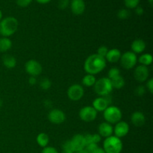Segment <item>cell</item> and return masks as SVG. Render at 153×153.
Listing matches in <instances>:
<instances>
[{"instance_id": "obj_1", "label": "cell", "mask_w": 153, "mask_h": 153, "mask_svg": "<svg viewBox=\"0 0 153 153\" xmlns=\"http://www.w3.org/2000/svg\"><path fill=\"white\" fill-rule=\"evenodd\" d=\"M106 67V61L99 55L93 54L88 56L84 63V70L87 74L95 75L101 73Z\"/></svg>"}, {"instance_id": "obj_2", "label": "cell", "mask_w": 153, "mask_h": 153, "mask_svg": "<svg viewBox=\"0 0 153 153\" xmlns=\"http://www.w3.org/2000/svg\"><path fill=\"white\" fill-rule=\"evenodd\" d=\"M18 20L13 16H7L0 21V34L9 37L14 34L18 29Z\"/></svg>"}, {"instance_id": "obj_3", "label": "cell", "mask_w": 153, "mask_h": 153, "mask_svg": "<svg viewBox=\"0 0 153 153\" xmlns=\"http://www.w3.org/2000/svg\"><path fill=\"white\" fill-rule=\"evenodd\" d=\"M122 140L114 135L106 137L103 142V148L106 153H120L123 150Z\"/></svg>"}, {"instance_id": "obj_4", "label": "cell", "mask_w": 153, "mask_h": 153, "mask_svg": "<svg viewBox=\"0 0 153 153\" xmlns=\"http://www.w3.org/2000/svg\"><path fill=\"white\" fill-rule=\"evenodd\" d=\"M94 91L99 97H107L113 91L111 80L107 77L98 79L94 86Z\"/></svg>"}, {"instance_id": "obj_5", "label": "cell", "mask_w": 153, "mask_h": 153, "mask_svg": "<svg viewBox=\"0 0 153 153\" xmlns=\"http://www.w3.org/2000/svg\"><path fill=\"white\" fill-rule=\"evenodd\" d=\"M103 117L105 122L111 124H116L122 120L123 114L120 109L117 106L109 105L103 111Z\"/></svg>"}, {"instance_id": "obj_6", "label": "cell", "mask_w": 153, "mask_h": 153, "mask_svg": "<svg viewBox=\"0 0 153 153\" xmlns=\"http://www.w3.org/2000/svg\"><path fill=\"white\" fill-rule=\"evenodd\" d=\"M120 64L126 70H131L134 68L137 62V57L136 54L131 51H127L121 55Z\"/></svg>"}, {"instance_id": "obj_7", "label": "cell", "mask_w": 153, "mask_h": 153, "mask_svg": "<svg viewBox=\"0 0 153 153\" xmlns=\"http://www.w3.org/2000/svg\"><path fill=\"white\" fill-rule=\"evenodd\" d=\"M67 97L71 101H79L85 95V90L83 87L79 84L71 85L67 90Z\"/></svg>"}, {"instance_id": "obj_8", "label": "cell", "mask_w": 153, "mask_h": 153, "mask_svg": "<svg viewBox=\"0 0 153 153\" xmlns=\"http://www.w3.org/2000/svg\"><path fill=\"white\" fill-rule=\"evenodd\" d=\"M25 70L30 76H40L43 71V67L40 62L34 59H31L25 64Z\"/></svg>"}, {"instance_id": "obj_9", "label": "cell", "mask_w": 153, "mask_h": 153, "mask_svg": "<svg viewBox=\"0 0 153 153\" xmlns=\"http://www.w3.org/2000/svg\"><path fill=\"white\" fill-rule=\"evenodd\" d=\"M98 112L92 106H85L82 108L79 112V118L84 122H92L97 119Z\"/></svg>"}, {"instance_id": "obj_10", "label": "cell", "mask_w": 153, "mask_h": 153, "mask_svg": "<svg viewBox=\"0 0 153 153\" xmlns=\"http://www.w3.org/2000/svg\"><path fill=\"white\" fill-rule=\"evenodd\" d=\"M48 120L52 123L60 125L66 120V114L60 109H52L48 114Z\"/></svg>"}, {"instance_id": "obj_11", "label": "cell", "mask_w": 153, "mask_h": 153, "mask_svg": "<svg viewBox=\"0 0 153 153\" xmlns=\"http://www.w3.org/2000/svg\"><path fill=\"white\" fill-rule=\"evenodd\" d=\"M149 70L148 67L143 65H139L136 67L134 71V77L136 81L140 83L146 82L149 79Z\"/></svg>"}, {"instance_id": "obj_12", "label": "cell", "mask_w": 153, "mask_h": 153, "mask_svg": "<svg viewBox=\"0 0 153 153\" xmlns=\"http://www.w3.org/2000/svg\"><path fill=\"white\" fill-rule=\"evenodd\" d=\"M129 129L130 127L128 123L120 120L117 123L115 124L114 127V136L121 139L128 134Z\"/></svg>"}, {"instance_id": "obj_13", "label": "cell", "mask_w": 153, "mask_h": 153, "mask_svg": "<svg viewBox=\"0 0 153 153\" xmlns=\"http://www.w3.org/2000/svg\"><path fill=\"white\" fill-rule=\"evenodd\" d=\"M70 140L74 152L83 150V149H85V146H86V142H85V137H84L83 134H76Z\"/></svg>"}, {"instance_id": "obj_14", "label": "cell", "mask_w": 153, "mask_h": 153, "mask_svg": "<svg viewBox=\"0 0 153 153\" xmlns=\"http://www.w3.org/2000/svg\"><path fill=\"white\" fill-rule=\"evenodd\" d=\"M109 105H110V101L108 100V96L97 97L93 101L92 103V107L97 112H103Z\"/></svg>"}, {"instance_id": "obj_15", "label": "cell", "mask_w": 153, "mask_h": 153, "mask_svg": "<svg viewBox=\"0 0 153 153\" xmlns=\"http://www.w3.org/2000/svg\"><path fill=\"white\" fill-rule=\"evenodd\" d=\"M71 11L75 15H82L85 10V3L84 0H70Z\"/></svg>"}, {"instance_id": "obj_16", "label": "cell", "mask_w": 153, "mask_h": 153, "mask_svg": "<svg viewBox=\"0 0 153 153\" xmlns=\"http://www.w3.org/2000/svg\"><path fill=\"white\" fill-rule=\"evenodd\" d=\"M98 134L101 137H108L113 135L114 134V127L111 124L107 122H103L98 127Z\"/></svg>"}, {"instance_id": "obj_17", "label": "cell", "mask_w": 153, "mask_h": 153, "mask_svg": "<svg viewBox=\"0 0 153 153\" xmlns=\"http://www.w3.org/2000/svg\"><path fill=\"white\" fill-rule=\"evenodd\" d=\"M131 122L134 126H143L146 123V117L141 111H134L131 116Z\"/></svg>"}, {"instance_id": "obj_18", "label": "cell", "mask_w": 153, "mask_h": 153, "mask_svg": "<svg viewBox=\"0 0 153 153\" xmlns=\"http://www.w3.org/2000/svg\"><path fill=\"white\" fill-rule=\"evenodd\" d=\"M121 55H122V53H121V52L119 49H108V52L105 59L106 61H108L110 63H117L120 61Z\"/></svg>"}, {"instance_id": "obj_19", "label": "cell", "mask_w": 153, "mask_h": 153, "mask_svg": "<svg viewBox=\"0 0 153 153\" xmlns=\"http://www.w3.org/2000/svg\"><path fill=\"white\" fill-rule=\"evenodd\" d=\"M131 52L134 54H140L146 49V43L141 39H136L131 44Z\"/></svg>"}, {"instance_id": "obj_20", "label": "cell", "mask_w": 153, "mask_h": 153, "mask_svg": "<svg viewBox=\"0 0 153 153\" xmlns=\"http://www.w3.org/2000/svg\"><path fill=\"white\" fill-rule=\"evenodd\" d=\"M2 64L6 68L13 69L16 65V60L13 55L6 54L2 57Z\"/></svg>"}, {"instance_id": "obj_21", "label": "cell", "mask_w": 153, "mask_h": 153, "mask_svg": "<svg viewBox=\"0 0 153 153\" xmlns=\"http://www.w3.org/2000/svg\"><path fill=\"white\" fill-rule=\"evenodd\" d=\"M12 47V42L9 37H1L0 38V52H7Z\"/></svg>"}, {"instance_id": "obj_22", "label": "cell", "mask_w": 153, "mask_h": 153, "mask_svg": "<svg viewBox=\"0 0 153 153\" xmlns=\"http://www.w3.org/2000/svg\"><path fill=\"white\" fill-rule=\"evenodd\" d=\"M37 144L42 148H44L48 146V144L49 143V137L47 134L44 132H41L37 134V138H36Z\"/></svg>"}, {"instance_id": "obj_23", "label": "cell", "mask_w": 153, "mask_h": 153, "mask_svg": "<svg viewBox=\"0 0 153 153\" xmlns=\"http://www.w3.org/2000/svg\"><path fill=\"white\" fill-rule=\"evenodd\" d=\"M152 56L151 54L149 53H144L142 54L138 58H137V61L140 64V65L145 66V67H148V66L151 65L152 63Z\"/></svg>"}, {"instance_id": "obj_24", "label": "cell", "mask_w": 153, "mask_h": 153, "mask_svg": "<svg viewBox=\"0 0 153 153\" xmlns=\"http://www.w3.org/2000/svg\"><path fill=\"white\" fill-rule=\"evenodd\" d=\"M111 85H112V88L113 89H117L120 90L121 88H123L125 86V79L122 76H119L117 77L114 78V79H111Z\"/></svg>"}, {"instance_id": "obj_25", "label": "cell", "mask_w": 153, "mask_h": 153, "mask_svg": "<svg viewBox=\"0 0 153 153\" xmlns=\"http://www.w3.org/2000/svg\"><path fill=\"white\" fill-rule=\"evenodd\" d=\"M96 82H97V79H96L95 76L91 74L85 75L82 80V85L85 87H88V88L94 87Z\"/></svg>"}, {"instance_id": "obj_26", "label": "cell", "mask_w": 153, "mask_h": 153, "mask_svg": "<svg viewBox=\"0 0 153 153\" xmlns=\"http://www.w3.org/2000/svg\"><path fill=\"white\" fill-rule=\"evenodd\" d=\"M40 87L43 91H48L52 87V82L50 79L47 77H44L40 79Z\"/></svg>"}, {"instance_id": "obj_27", "label": "cell", "mask_w": 153, "mask_h": 153, "mask_svg": "<svg viewBox=\"0 0 153 153\" xmlns=\"http://www.w3.org/2000/svg\"><path fill=\"white\" fill-rule=\"evenodd\" d=\"M130 15H131V13L128 9L122 8L118 10L117 16L120 19H126L129 17Z\"/></svg>"}, {"instance_id": "obj_28", "label": "cell", "mask_w": 153, "mask_h": 153, "mask_svg": "<svg viewBox=\"0 0 153 153\" xmlns=\"http://www.w3.org/2000/svg\"><path fill=\"white\" fill-rule=\"evenodd\" d=\"M120 70H119L117 67H112L110 70H108V77L110 80L114 79V78L117 77V76H120Z\"/></svg>"}, {"instance_id": "obj_29", "label": "cell", "mask_w": 153, "mask_h": 153, "mask_svg": "<svg viewBox=\"0 0 153 153\" xmlns=\"http://www.w3.org/2000/svg\"><path fill=\"white\" fill-rule=\"evenodd\" d=\"M140 0H124V4L127 8L134 9L139 5Z\"/></svg>"}, {"instance_id": "obj_30", "label": "cell", "mask_w": 153, "mask_h": 153, "mask_svg": "<svg viewBox=\"0 0 153 153\" xmlns=\"http://www.w3.org/2000/svg\"><path fill=\"white\" fill-rule=\"evenodd\" d=\"M146 89L143 85H139L134 89V94L137 97H143L146 94Z\"/></svg>"}, {"instance_id": "obj_31", "label": "cell", "mask_w": 153, "mask_h": 153, "mask_svg": "<svg viewBox=\"0 0 153 153\" xmlns=\"http://www.w3.org/2000/svg\"><path fill=\"white\" fill-rule=\"evenodd\" d=\"M108 52V49L107 46H101L98 48L97 49V54L99 55L100 56L102 57V58H105L106 55H107Z\"/></svg>"}, {"instance_id": "obj_32", "label": "cell", "mask_w": 153, "mask_h": 153, "mask_svg": "<svg viewBox=\"0 0 153 153\" xmlns=\"http://www.w3.org/2000/svg\"><path fill=\"white\" fill-rule=\"evenodd\" d=\"M99 147H100V146H98V144H97V143H89V144L86 145L85 149L88 153H94L96 150H97V149H98Z\"/></svg>"}, {"instance_id": "obj_33", "label": "cell", "mask_w": 153, "mask_h": 153, "mask_svg": "<svg viewBox=\"0 0 153 153\" xmlns=\"http://www.w3.org/2000/svg\"><path fill=\"white\" fill-rule=\"evenodd\" d=\"M70 4V0H59L58 3V7L61 10H64L67 8Z\"/></svg>"}, {"instance_id": "obj_34", "label": "cell", "mask_w": 153, "mask_h": 153, "mask_svg": "<svg viewBox=\"0 0 153 153\" xmlns=\"http://www.w3.org/2000/svg\"><path fill=\"white\" fill-rule=\"evenodd\" d=\"M32 2V0H16V4L21 7H26Z\"/></svg>"}, {"instance_id": "obj_35", "label": "cell", "mask_w": 153, "mask_h": 153, "mask_svg": "<svg viewBox=\"0 0 153 153\" xmlns=\"http://www.w3.org/2000/svg\"><path fill=\"white\" fill-rule=\"evenodd\" d=\"M63 150L74 152L73 147H72L71 146V143H70V140H67V141L64 142V144H63Z\"/></svg>"}, {"instance_id": "obj_36", "label": "cell", "mask_w": 153, "mask_h": 153, "mask_svg": "<svg viewBox=\"0 0 153 153\" xmlns=\"http://www.w3.org/2000/svg\"><path fill=\"white\" fill-rule=\"evenodd\" d=\"M41 153H58V152L55 147H52V146H46V147L43 148Z\"/></svg>"}, {"instance_id": "obj_37", "label": "cell", "mask_w": 153, "mask_h": 153, "mask_svg": "<svg viewBox=\"0 0 153 153\" xmlns=\"http://www.w3.org/2000/svg\"><path fill=\"white\" fill-rule=\"evenodd\" d=\"M146 89L149 91L151 94H153V79H149L146 81Z\"/></svg>"}, {"instance_id": "obj_38", "label": "cell", "mask_w": 153, "mask_h": 153, "mask_svg": "<svg viewBox=\"0 0 153 153\" xmlns=\"http://www.w3.org/2000/svg\"><path fill=\"white\" fill-rule=\"evenodd\" d=\"M92 137H93V143L98 144V143H100V142L101 141L102 137L98 134V133L92 134Z\"/></svg>"}, {"instance_id": "obj_39", "label": "cell", "mask_w": 153, "mask_h": 153, "mask_svg": "<svg viewBox=\"0 0 153 153\" xmlns=\"http://www.w3.org/2000/svg\"><path fill=\"white\" fill-rule=\"evenodd\" d=\"M28 83L30 85H35L37 83V78L34 76H30L28 79Z\"/></svg>"}, {"instance_id": "obj_40", "label": "cell", "mask_w": 153, "mask_h": 153, "mask_svg": "<svg viewBox=\"0 0 153 153\" xmlns=\"http://www.w3.org/2000/svg\"><path fill=\"white\" fill-rule=\"evenodd\" d=\"M135 13H137L138 16H141V15L143 14L144 13V10H143V8L142 7H140V6H137L135 8Z\"/></svg>"}, {"instance_id": "obj_41", "label": "cell", "mask_w": 153, "mask_h": 153, "mask_svg": "<svg viewBox=\"0 0 153 153\" xmlns=\"http://www.w3.org/2000/svg\"><path fill=\"white\" fill-rule=\"evenodd\" d=\"M36 1H37L38 3H40V4H47V3L50 2L52 0H36Z\"/></svg>"}, {"instance_id": "obj_42", "label": "cell", "mask_w": 153, "mask_h": 153, "mask_svg": "<svg viewBox=\"0 0 153 153\" xmlns=\"http://www.w3.org/2000/svg\"><path fill=\"white\" fill-rule=\"evenodd\" d=\"M94 153H106V152H105V150H104V149H102V148L99 147L98 149H97V150H96L95 152H94Z\"/></svg>"}, {"instance_id": "obj_43", "label": "cell", "mask_w": 153, "mask_h": 153, "mask_svg": "<svg viewBox=\"0 0 153 153\" xmlns=\"http://www.w3.org/2000/svg\"><path fill=\"white\" fill-rule=\"evenodd\" d=\"M75 153H88V152H87L85 149H83V150H81V151H79V152H76Z\"/></svg>"}, {"instance_id": "obj_44", "label": "cell", "mask_w": 153, "mask_h": 153, "mask_svg": "<svg viewBox=\"0 0 153 153\" xmlns=\"http://www.w3.org/2000/svg\"><path fill=\"white\" fill-rule=\"evenodd\" d=\"M2 105H3V101H2V100H1V99H0V108L2 107Z\"/></svg>"}, {"instance_id": "obj_45", "label": "cell", "mask_w": 153, "mask_h": 153, "mask_svg": "<svg viewBox=\"0 0 153 153\" xmlns=\"http://www.w3.org/2000/svg\"><path fill=\"white\" fill-rule=\"evenodd\" d=\"M1 19H2V12L0 10V21H1Z\"/></svg>"}, {"instance_id": "obj_46", "label": "cell", "mask_w": 153, "mask_h": 153, "mask_svg": "<svg viewBox=\"0 0 153 153\" xmlns=\"http://www.w3.org/2000/svg\"><path fill=\"white\" fill-rule=\"evenodd\" d=\"M62 153H74V152H69V151H62Z\"/></svg>"}, {"instance_id": "obj_47", "label": "cell", "mask_w": 153, "mask_h": 153, "mask_svg": "<svg viewBox=\"0 0 153 153\" xmlns=\"http://www.w3.org/2000/svg\"><path fill=\"white\" fill-rule=\"evenodd\" d=\"M149 4H150V5L151 6H152V2H153V0H149Z\"/></svg>"}]
</instances>
